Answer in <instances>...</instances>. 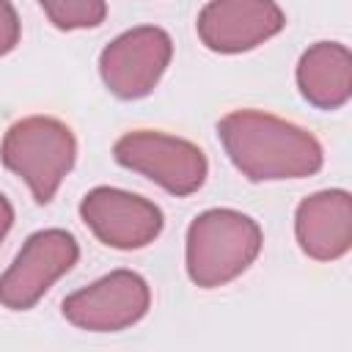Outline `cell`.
Returning <instances> with one entry per match:
<instances>
[{
  "label": "cell",
  "instance_id": "6da1fadb",
  "mask_svg": "<svg viewBox=\"0 0 352 352\" xmlns=\"http://www.w3.org/2000/svg\"><path fill=\"white\" fill-rule=\"evenodd\" d=\"M217 138L248 182L308 179L324 165V148L316 135L256 107L226 113L217 121Z\"/></svg>",
  "mask_w": 352,
  "mask_h": 352
},
{
  "label": "cell",
  "instance_id": "7a4b0ae2",
  "mask_svg": "<svg viewBox=\"0 0 352 352\" xmlns=\"http://www.w3.org/2000/svg\"><path fill=\"white\" fill-rule=\"evenodd\" d=\"M261 226L228 206L195 214L184 236V267L198 289H220L239 278L261 253Z\"/></svg>",
  "mask_w": 352,
  "mask_h": 352
},
{
  "label": "cell",
  "instance_id": "3957f363",
  "mask_svg": "<svg viewBox=\"0 0 352 352\" xmlns=\"http://www.w3.org/2000/svg\"><path fill=\"white\" fill-rule=\"evenodd\" d=\"M77 138L55 116H25L0 140V162L16 173L36 204H50L74 168Z\"/></svg>",
  "mask_w": 352,
  "mask_h": 352
},
{
  "label": "cell",
  "instance_id": "277c9868",
  "mask_svg": "<svg viewBox=\"0 0 352 352\" xmlns=\"http://www.w3.org/2000/svg\"><path fill=\"white\" fill-rule=\"evenodd\" d=\"M113 157L121 168L146 176L176 198L198 192L209 176V160L192 140L160 129L124 132L113 146Z\"/></svg>",
  "mask_w": 352,
  "mask_h": 352
},
{
  "label": "cell",
  "instance_id": "5b68a950",
  "mask_svg": "<svg viewBox=\"0 0 352 352\" xmlns=\"http://www.w3.org/2000/svg\"><path fill=\"white\" fill-rule=\"evenodd\" d=\"M151 308L148 280L135 270H113L94 283L72 292L60 302V314L88 333H118L138 324Z\"/></svg>",
  "mask_w": 352,
  "mask_h": 352
},
{
  "label": "cell",
  "instance_id": "8992f818",
  "mask_svg": "<svg viewBox=\"0 0 352 352\" xmlns=\"http://www.w3.org/2000/svg\"><path fill=\"white\" fill-rule=\"evenodd\" d=\"M170 58L173 38L168 30L157 25H138L116 36L99 52V77L113 96L135 102L157 88Z\"/></svg>",
  "mask_w": 352,
  "mask_h": 352
},
{
  "label": "cell",
  "instance_id": "52a82bcc",
  "mask_svg": "<svg viewBox=\"0 0 352 352\" xmlns=\"http://www.w3.org/2000/svg\"><path fill=\"white\" fill-rule=\"evenodd\" d=\"M77 258L80 245L66 228H41L30 234L0 275V305L8 311H30Z\"/></svg>",
  "mask_w": 352,
  "mask_h": 352
},
{
  "label": "cell",
  "instance_id": "ba28073f",
  "mask_svg": "<svg viewBox=\"0 0 352 352\" xmlns=\"http://www.w3.org/2000/svg\"><path fill=\"white\" fill-rule=\"evenodd\" d=\"M80 217L102 245L116 250L146 248L162 234L165 226V214L154 201L107 184L82 195Z\"/></svg>",
  "mask_w": 352,
  "mask_h": 352
},
{
  "label": "cell",
  "instance_id": "9c48e42d",
  "mask_svg": "<svg viewBox=\"0 0 352 352\" xmlns=\"http://www.w3.org/2000/svg\"><path fill=\"white\" fill-rule=\"evenodd\" d=\"M286 28V14L275 0H209L195 19L198 38L220 55L256 50Z\"/></svg>",
  "mask_w": 352,
  "mask_h": 352
},
{
  "label": "cell",
  "instance_id": "30bf717a",
  "mask_svg": "<svg viewBox=\"0 0 352 352\" xmlns=\"http://www.w3.org/2000/svg\"><path fill=\"white\" fill-rule=\"evenodd\" d=\"M294 236L314 261H336L352 245V198L346 190H319L294 209Z\"/></svg>",
  "mask_w": 352,
  "mask_h": 352
},
{
  "label": "cell",
  "instance_id": "8fae6325",
  "mask_svg": "<svg viewBox=\"0 0 352 352\" xmlns=\"http://www.w3.org/2000/svg\"><path fill=\"white\" fill-rule=\"evenodd\" d=\"M300 96L319 110H338L352 96V55L341 41L311 44L294 69Z\"/></svg>",
  "mask_w": 352,
  "mask_h": 352
},
{
  "label": "cell",
  "instance_id": "7c38bea8",
  "mask_svg": "<svg viewBox=\"0 0 352 352\" xmlns=\"http://www.w3.org/2000/svg\"><path fill=\"white\" fill-rule=\"evenodd\" d=\"M44 14L58 30H88L99 28L107 16L104 0H38Z\"/></svg>",
  "mask_w": 352,
  "mask_h": 352
},
{
  "label": "cell",
  "instance_id": "4fadbf2b",
  "mask_svg": "<svg viewBox=\"0 0 352 352\" xmlns=\"http://www.w3.org/2000/svg\"><path fill=\"white\" fill-rule=\"evenodd\" d=\"M22 36V22L11 0H0V58L14 52Z\"/></svg>",
  "mask_w": 352,
  "mask_h": 352
},
{
  "label": "cell",
  "instance_id": "5bb4252c",
  "mask_svg": "<svg viewBox=\"0 0 352 352\" xmlns=\"http://www.w3.org/2000/svg\"><path fill=\"white\" fill-rule=\"evenodd\" d=\"M11 226H14V206H11V201L0 192V242L6 239V234L11 231Z\"/></svg>",
  "mask_w": 352,
  "mask_h": 352
}]
</instances>
